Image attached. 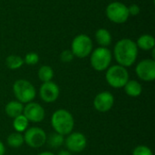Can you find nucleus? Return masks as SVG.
Returning a JSON list of instances; mask_svg holds the SVG:
<instances>
[{
	"label": "nucleus",
	"instance_id": "nucleus-13",
	"mask_svg": "<svg viewBox=\"0 0 155 155\" xmlns=\"http://www.w3.org/2000/svg\"><path fill=\"white\" fill-rule=\"evenodd\" d=\"M114 104V97L110 92L99 93L94 99V107L100 113L109 112Z\"/></svg>",
	"mask_w": 155,
	"mask_h": 155
},
{
	"label": "nucleus",
	"instance_id": "nucleus-6",
	"mask_svg": "<svg viewBox=\"0 0 155 155\" xmlns=\"http://www.w3.org/2000/svg\"><path fill=\"white\" fill-rule=\"evenodd\" d=\"M71 51L74 56L78 58H84L91 54L93 51V41L84 34L78 35L73 39L71 45Z\"/></svg>",
	"mask_w": 155,
	"mask_h": 155
},
{
	"label": "nucleus",
	"instance_id": "nucleus-11",
	"mask_svg": "<svg viewBox=\"0 0 155 155\" xmlns=\"http://www.w3.org/2000/svg\"><path fill=\"white\" fill-rule=\"evenodd\" d=\"M23 114L26 117L28 122L32 123H41L45 116V112L43 106L37 103H28L24 106Z\"/></svg>",
	"mask_w": 155,
	"mask_h": 155
},
{
	"label": "nucleus",
	"instance_id": "nucleus-9",
	"mask_svg": "<svg viewBox=\"0 0 155 155\" xmlns=\"http://www.w3.org/2000/svg\"><path fill=\"white\" fill-rule=\"evenodd\" d=\"M137 76L144 82H153L155 79V61L144 59L138 63L135 68Z\"/></svg>",
	"mask_w": 155,
	"mask_h": 155
},
{
	"label": "nucleus",
	"instance_id": "nucleus-27",
	"mask_svg": "<svg viewBox=\"0 0 155 155\" xmlns=\"http://www.w3.org/2000/svg\"><path fill=\"white\" fill-rule=\"evenodd\" d=\"M5 153V145L3 144V143L0 141V155H4Z\"/></svg>",
	"mask_w": 155,
	"mask_h": 155
},
{
	"label": "nucleus",
	"instance_id": "nucleus-8",
	"mask_svg": "<svg viewBox=\"0 0 155 155\" xmlns=\"http://www.w3.org/2000/svg\"><path fill=\"white\" fill-rule=\"evenodd\" d=\"M46 134L39 127H31L27 129L24 135L25 143L31 148L37 149L46 143Z\"/></svg>",
	"mask_w": 155,
	"mask_h": 155
},
{
	"label": "nucleus",
	"instance_id": "nucleus-4",
	"mask_svg": "<svg viewBox=\"0 0 155 155\" xmlns=\"http://www.w3.org/2000/svg\"><path fill=\"white\" fill-rule=\"evenodd\" d=\"M13 92L18 102L21 104L31 103L36 95L35 86L27 80L19 79L13 85Z\"/></svg>",
	"mask_w": 155,
	"mask_h": 155
},
{
	"label": "nucleus",
	"instance_id": "nucleus-26",
	"mask_svg": "<svg viewBox=\"0 0 155 155\" xmlns=\"http://www.w3.org/2000/svg\"><path fill=\"white\" fill-rule=\"evenodd\" d=\"M128 12H129V15H133V16H136L140 14L141 12V8L138 5L136 4H132L131 5L128 6Z\"/></svg>",
	"mask_w": 155,
	"mask_h": 155
},
{
	"label": "nucleus",
	"instance_id": "nucleus-28",
	"mask_svg": "<svg viewBox=\"0 0 155 155\" xmlns=\"http://www.w3.org/2000/svg\"><path fill=\"white\" fill-rule=\"evenodd\" d=\"M57 155H72V154H71V153H70L69 151H65V150H63V151L59 152V153H58V154H57Z\"/></svg>",
	"mask_w": 155,
	"mask_h": 155
},
{
	"label": "nucleus",
	"instance_id": "nucleus-3",
	"mask_svg": "<svg viewBox=\"0 0 155 155\" xmlns=\"http://www.w3.org/2000/svg\"><path fill=\"white\" fill-rule=\"evenodd\" d=\"M105 79L110 86L114 88H122L129 81V73L126 67L120 64L112 65L107 68Z\"/></svg>",
	"mask_w": 155,
	"mask_h": 155
},
{
	"label": "nucleus",
	"instance_id": "nucleus-10",
	"mask_svg": "<svg viewBox=\"0 0 155 155\" xmlns=\"http://www.w3.org/2000/svg\"><path fill=\"white\" fill-rule=\"evenodd\" d=\"M64 143L68 151L73 153H81L87 145L86 137L78 132L69 134L67 138L64 140Z\"/></svg>",
	"mask_w": 155,
	"mask_h": 155
},
{
	"label": "nucleus",
	"instance_id": "nucleus-20",
	"mask_svg": "<svg viewBox=\"0 0 155 155\" xmlns=\"http://www.w3.org/2000/svg\"><path fill=\"white\" fill-rule=\"evenodd\" d=\"M5 64L6 66L11 69V70H16L19 69L20 67L23 66L24 64V59L19 56V55H15V54H11L9 56L6 57L5 59Z\"/></svg>",
	"mask_w": 155,
	"mask_h": 155
},
{
	"label": "nucleus",
	"instance_id": "nucleus-23",
	"mask_svg": "<svg viewBox=\"0 0 155 155\" xmlns=\"http://www.w3.org/2000/svg\"><path fill=\"white\" fill-rule=\"evenodd\" d=\"M38 61H39V55L34 52L26 54L24 59V63H25L28 65H35L38 63Z\"/></svg>",
	"mask_w": 155,
	"mask_h": 155
},
{
	"label": "nucleus",
	"instance_id": "nucleus-16",
	"mask_svg": "<svg viewBox=\"0 0 155 155\" xmlns=\"http://www.w3.org/2000/svg\"><path fill=\"white\" fill-rule=\"evenodd\" d=\"M95 39L101 47H107L112 43V35L105 28H100L95 33Z\"/></svg>",
	"mask_w": 155,
	"mask_h": 155
},
{
	"label": "nucleus",
	"instance_id": "nucleus-12",
	"mask_svg": "<svg viewBox=\"0 0 155 155\" xmlns=\"http://www.w3.org/2000/svg\"><path fill=\"white\" fill-rule=\"evenodd\" d=\"M39 94L45 103H54L59 97L60 89L59 86L52 81L43 83L39 90Z\"/></svg>",
	"mask_w": 155,
	"mask_h": 155
},
{
	"label": "nucleus",
	"instance_id": "nucleus-22",
	"mask_svg": "<svg viewBox=\"0 0 155 155\" xmlns=\"http://www.w3.org/2000/svg\"><path fill=\"white\" fill-rule=\"evenodd\" d=\"M46 141L51 148L57 149L63 145V143H64V138L63 135H61L57 133H52L49 135V137L46 138Z\"/></svg>",
	"mask_w": 155,
	"mask_h": 155
},
{
	"label": "nucleus",
	"instance_id": "nucleus-24",
	"mask_svg": "<svg viewBox=\"0 0 155 155\" xmlns=\"http://www.w3.org/2000/svg\"><path fill=\"white\" fill-rule=\"evenodd\" d=\"M133 155H153L152 150L145 145H139L134 148Z\"/></svg>",
	"mask_w": 155,
	"mask_h": 155
},
{
	"label": "nucleus",
	"instance_id": "nucleus-2",
	"mask_svg": "<svg viewBox=\"0 0 155 155\" xmlns=\"http://www.w3.org/2000/svg\"><path fill=\"white\" fill-rule=\"evenodd\" d=\"M51 124L55 133L61 135H68L73 132L74 119L72 114L65 109L56 110L51 118Z\"/></svg>",
	"mask_w": 155,
	"mask_h": 155
},
{
	"label": "nucleus",
	"instance_id": "nucleus-19",
	"mask_svg": "<svg viewBox=\"0 0 155 155\" xmlns=\"http://www.w3.org/2000/svg\"><path fill=\"white\" fill-rule=\"evenodd\" d=\"M28 124H29V122L24 114H21V115L14 118L13 126H14V129L15 130V132H17V133L22 134L25 131H26Z\"/></svg>",
	"mask_w": 155,
	"mask_h": 155
},
{
	"label": "nucleus",
	"instance_id": "nucleus-17",
	"mask_svg": "<svg viewBox=\"0 0 155 155\" xmlns=\"http://www.w3.org/2000/svg\"><path fill=\"white\" fill-rule=\"evenodd\" d=\"M136 45L138 48H141L143 51L153 50L155 46L154 37L151 35H143L138 38Z\"/></svg>",
	"mask_w": 155,
	"mask_h": 155
},
{
	"label": "nucleus",
	"instance_id": "nucleus-7",
	"mask_svg": "<svg viewBox=\"0 0 155 155\" xmlns=\"http://www.w3.org/2000/svg\"><path fill=\"white\" fill-rule=\"evenodd\" d=\"M107 18L114 24H124L129 18L128 6L122 2H112L105 9Z\"/></svg>",
	"mask_w": 155,
	"mask_h": 155
},
{
	"label": "nucleus",
	"instance_id": "nucleus-25",
	"mask_svg": "<svg viewBox=\"0 0 155 155\" xmlns=\"http://www.w3.org/2000/svg\"><path fill=\"white\" fill-rule=\"evenodd\" d=\"M74 55L71 50H64L60 54V60L63 63H70L73 61Z\"/></svg>",
	"mask_w": 155,
	"mask_h": 155
},
{
	"label": "nucleus",
	"instance_id": "nucleus-1",
	"mask_svg": "<svg viewBox=\"0 0 155 155\" xmlns=\"http://www.w3.org/2000/svg\"><path fill=\"white\" fill-rule=\"evenodd\" d=\"M114 55L118 64L124 67L132 66L138 56L136 43L129 38L119 40L114 48Z\"/></svg>",
	"mask_w": 155,
	"mask_h": 155
},
{
	"label": "nucleus",
	"instance_id": "nucleus-18",
	"mask_svg": "<svg viewBox=\"0 0 155 155\" xmlns=\"http://www.w3.org/2000/svg\"><path fill=\"white\" fill-rule=\"evenodd\" d=\"M6 142H7L8 146H10L11 148H15H15H19L25 143L24 135L21 133H17V132L13 133V134L8 135Z\"/></svg>",
	"mask_w": 155,
	"mask_h": 155
},
{
	"label": "nucleus",
	"instance_id": "nucleus-14",
	"mask_svg": "<svg viewBox=\"0 0 155 155\" xmlns=\"http://www.w3.org/2000/svg\"><path fill=\"white\" fill-rule=\"evenodd\" d=\"M5 114H7V116L14 119V118L23 114L24 104L18 101H11L5 105Z\"/></svg>",
	"mask_w": 155,
	"mask_h": 155
},
{
	"label": "nucleus",
	"instance_id": "nucleus-21",
	"mask_svg": "<svg viewBox=\"0 0 155 155\" xmlns=\"http://www.w3.org/2000/svg\"><path fill=\"white\" fill-rule=\"evenodd\" d=\"M54 77V70L49 65H43L38 70V78L43 82H50Z\"/></svg>",
	"mask_w": 155,
	"mask_h": 155
},
{
	"label": "nucleus",
	"instance_id": "nucleus-15",
	"mask_svg": "<svg viewBox=\"0 0 155 155\" xmlns=\"http://www.w3.org/2000/svg\"><path fill=\"white\" fill-rule=\"evenodd\" d=\"M124 88L125 94L131 97H138L143 92L142 84L135 80H129L124 86Z\"/></svg>",
	"mask_w": 155,
	"mask_h": 155
},
{
	"label": "nucleus",
	"instance_id": "nucleus-29",
	"mask_svg": "<svg viewBox=\"0 0 155 155\" xmlns=\"http://www.w3.org/2000/svg\"><path fill=\"white\" fill-rule=\"evenodd\" d=\"M38 155H54L53 153H51V152H43V153H39Z\"/></svg>",
	"mask_w": 155,
	"mask_h": 155
},
{
	"label": "nucleus",
	"instance_id": "nucleus-5",
	"mask_svg": "<svg viewBox=\"0 0 155 155\" xmlns=\"http://www.w3.org/2000/svg\"><path fill=\"white\" fill-rule=\"evenodd\" d=\"M112 62V53L107 47H98L92 51L90 63L92 67L97 71L102 72L107 70Z\"/></svg>",
	"mask_w": 155,
	"mask_h": 155
}]
</instances>
